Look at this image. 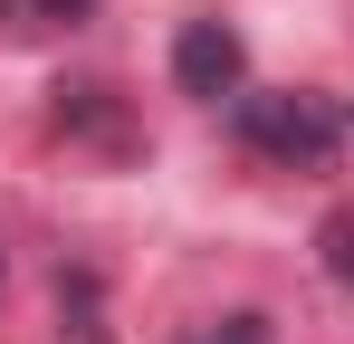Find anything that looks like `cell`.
I'll use <instances>...</instances> for the list:
<instances>
[{"mask_svg":"<svg viewBox=\"0 0 354 344\" xmlns=\"http://www.w3.org/2000/svg\"><path fill=\"white\" fill-rule=\"evenodd\" d=\"M77 10H86V0H39V19H77Z\"/></svg>","mask_w":354,"mask_h":344,"instance_id":"52a82bcc","label":"cell"},{"mask_svg":"<svg viewBox=\"0 0 354 344\" xmlns=\"http://www.w3.org/2000/svg\"><path fill=\"white\" fill-rule=\"evenodd\" d=\"M239 144L278 172H326L335 153L354 144V106L326 96V86H268V96H239L230 106Z\"/></svg>","mask_w":354,"mask_h":344,"instance_id":"6da1fadb","label":"cell"},{"mask_svg":"<svg viewBox=\"0 0 354 344\" xmlns=\"http://www.w3.org/2000/svg\"><path fill=\"white\" fill-rule=\"evenodd\" d=\"M58 316H67L58 344H115V335H106V316H96V278H86V268H67V278H58Z\"/></svg>","mask_w":354,"mask_h":344,"instance_id":"277c9868","label":"cell"},{"mask_svg":"<svg viewBox=\"0 0 354 344\" xmlns=\"http://www.w3.org/2000/svg\"><path fill=\"white\" fill-rule=\"evenodd\" d=\"M192 344H268V316H221V325H201Z\"/></svg>","mask_w":354,"mask_h":344,"instance_id":"8992f818","label":"cell"},{"mask_svg":"<svg viewBox=\"0 0 354 344\" xmlns=\"http://www.w3.org/2000/svg\"><path fill=\"white\" fill-rule=\"evenodd\" d=\"M58 124L86 134V144H106V153H134V124H124L115 86H58Z\"/></svg>","mask_w":354,"mask_h":344,"instance_id":"3957f363","label":"cell"},{"mask_svg":"<svg viewBox=\"0 0 354 344\" xmlns=\"http://www.w3.org/2000/svg\"><path fill=\"white\" fill-rule=\"evenodd\" d=\"M239 77H249V48H239L230 19H182V39H173V86L182 96L221 106V96H239Z\"/></svg>","mask_w":354,"mask_h":344,"instance_id":"7a4b0ae2","label":"cell"},{"mask_svg":"<svg viewBox=\"0 0 354 344\" xmlns=\"http://www.w3.org/2000/svg\"><path fill=\"white\" fill-rule=\"evenodd\" d=\"M10 10H19V0H0V29H19V19H10Z\"/></svg>","mask_w":354,"mask_h":344,"instance_id":"ba28073f","label":"cell"},{"mask_svg":"<svg viewBox=\"0 0 354 344\" xmlns=\"http://www.w3.org/2000/svg\"><path fill=\"white\" fill-rule=\"evenodd\" d=\"M316 268L335 287H354V211H326V229H316Z\"/></svg>","mask_w":354,"mask_h":344,"instance_id":"5b68a950","label":"cell"}]
</instances>
